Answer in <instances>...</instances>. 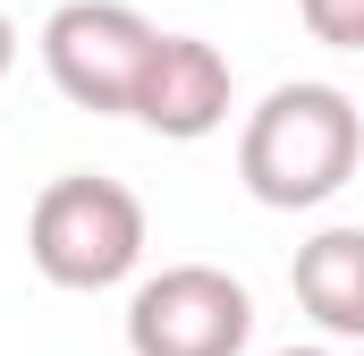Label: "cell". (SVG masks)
Instances as JSON below:
<instances>
[{
	"label": "cell",
	"mask_w": 364,
	"mask_h": 356,
	"mask_svg": "<svg viewBox=\"0 0 364 356\" xmlns=\"http://www.w3.org/2000/svg\"><path fill=\"white\" fill-rule=\"evenodd\" d=\"M364 162V110L339 85H272L246 110V136H237V178L255 204L272 212H314L331 204Z\"/></svg>",
	"instance_id": "6da1fadb"
},
{
	"label": "cell",
	"mask_w": 364,
	"mask_h": 356,
	"mask_svg": "<svg viewBox=\"0 0 364 356\" xmlns=\"http://www.w3.org/2000/svg\"><path fill=\"white\" fill-rule=\"evenodd\" d=\"M26 255L51 288H119L127 271L144 263V204L136 187L119 178H93V170H68L51 178L26 212Z\"/></svg>",
	"instance_id": "7a4b0ae2"
},
{
	"label": "cell",
	"mask_w": 364,
	"mask_h": 356,
	"mask_svg": "<svg viewBox=\"0 0 364 356\" xmlns=\"http://www.w3.org/2000/svg\"><path fill=\"white\" fill-rule=\"evenodd\" d=\"M153 43H161V26L144 9H127V0H60L43 17V68H51V85L77 110H102V119L136 110Z\"/></svg>",
	"instance_id": "3957f363"
},
{
	"label": "cell",
	"mask_w": 364,
	"mask_h": 356,
	"mask_svg": "<svg viewBox=\"0 0 364 356\" xmlns=\"http://www.w3.org/2000/svg\"><path fill=\"white\" fill-rule=\"evenodd\" d=\"M255 297L220 263H170L127 297V356H246Z\"/></svg>",
	"instance_id": "277c9868"
},
{
	"label": "cell",
	"mask_w": 364,
	"mask_h": 356,
	"mask_svg": "<svg viewBox=\"0 0 364 356\" xmlns=\"http://www.w3.org/2000/svg\"><path fill=\"white\" fill-rule=\"evenodd\" d=\"M229 102H237V77H229L220 43H203V34H161L153 60H144V85H136V110H127V119H144V127L170 136V145H195V136H212V127L229 119Z\"/></svg>",
	"instance_id": "5b68a950"
},
{
	"label": "cell",
	"mask_w": 364,
	"mask_h": 356,
	"mask_svg": "<svg viewBox=\"0 0 364 356\" xmlns=\"http://www.w3.org/2000/svg\"><path fill=\"white\" fill-rule=\"evenodd\" d=\"M296 305L331 331V340H364V229H322L296 246L288 263Z\"/></svg>",
	"instance_id": "8992f818"
},
{
	"label": "cell",
	"mask_w": 364,
	"mask_h": 356,
	"mask_svg": "<svg viewBox=\"0 0 364 356\" xmlns=\"http://www.w3.org/2000/svg\"><path fill=\"white\" fill-rule=\"evenodd\" d=\"M305 34L331 43V51H364V0H296Z\"/></svg>",
	"instance_id": "52a82bcc"
},
{
	"label": "cell",
	"mask_w": 364,
	"mask_h": 356,
	"mask_svg": "<svg viewBox=\"0 0 364 356\" xmlns=\"http://www.w3.org/2000/svg\"><path fill=\"white\" fill-rule=\"evenodd\" d=\"M17 68V26H9V9H0V77Z\"/></svg>",
	"instance_id": "ba28073f"
},
{
	"label": "cell",
	"mask_w": 364,
	"mask_h": 356,
	"mask_svg": "<svg viewBox=\"0 0 364 356\" xmlns=\"http://www.w3.org/2000/svg\"><path fill=\"white\" fill-rule=\"evenodd\" d=\"M279 356H339V348H279Z\"/></svg>",
	"instance_id": "9c48e42d"
}]
</instances>
